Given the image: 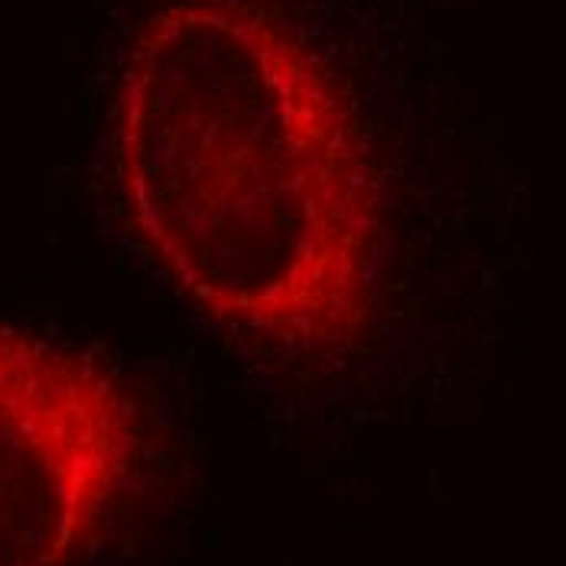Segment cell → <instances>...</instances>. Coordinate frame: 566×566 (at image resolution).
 Returning a JSON list of instances; mask_svg holds the SVG:
<instances>
[{"mask_svg":"<svg viewBox=\"0 0 566 566\" xmlns=\"http://www.w3.org/2000/svg\"><path fill=\"white\" fill-rule=\"evenodd\" d=\"M112 164L140 244L209 319L336 361L371 339L388 186L365 112L274 0H160L114 85Z\"/></svg>","mask_w":566,"mask_h":566,"instance_id":"cell-1","label":"cell"},{"mask_svg":"<svg viewBox=\"0 0 566 566\" xmlns=\"http://www.w3.org/2000/svg\"><path fill=\"white\" fill-rule=\"evenodd\" d=\"M147 413L88 348L0 323V566H75L140 489Z\"/></svg>","mask_w":566,"mask_h":566,"instance_id":"cell-2","label":"cell"}]
</instances>
